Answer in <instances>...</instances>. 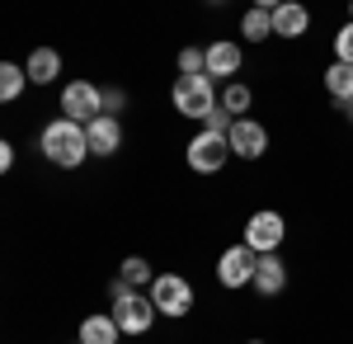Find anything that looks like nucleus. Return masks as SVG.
<instances>
[{
	"instance_id": "obj_4",
	"label": "nucleus",
	"mask_w": 353,
	"mask_h": 344,
	"mask_svg": "<svg viewBox=\"0 0 353 344\" xmlns=\"http://www.w3.org/2000/svg\"><path fill=\"white\" fill-rule=\"evenodd\" d=\"M151 302H156V312L170 321L189 316L193 312V283L184 274H156V283H151Z\"/></svg>"
},
{
	"instance_id": "obj_21",
	"label": "nucleus",
	"mask_w": 353,
	"mask_h": 344,
	"mask_svg": "<svg viewBox=\"0 0 353 344\" xmlns=\"http://www.w3.org/2000/svg\"><path fill=\"white\" fill-rule=\"evenodd\" d=\"M231 128H236V118H231V113H226V108H212V113H208V118H203V133H217V137H231Z\"/></svg>"
},
{
	"instance_id": "obj_9",
	"label": "nucleus",
	"mask_w": 353,
	"mask_h": 344,
	"mask_svg": "<svg viewBox=\"0 0 353 344\" xmlns=\"http://www.w3.org/2000/svg\"><path fill=\"white\" fill-rule=\"evenodd\" d=\"M226 146H231V156H241V160H259L269 151V128H264L259 118H236Z\"/></svg>"
},
{
	"instance_id": "obj_24",
	"label": "nucleus",
	"mask_w": 353,
	"mask_h": 344,
	"mask_svg": "<svg viewBox=\"0 0 353 344\" xmlns=\"http://www.w3.org/2000/svg\"><path fill=\"white\" fill-rule=\"evenodd\" d=\"M0 170H14V146L10 142H0Z\"/></svg>"
},
{
	"instance_id": "obj_7",
	"label": "nucleus",
	"mask_w": 353,
	"mask_h": 344,
	"mask_svg": "<svg viewBox=\"0 0 353 344\" xmlns=\"http://www.w3.org/2000/svg\"><path fill=\"white\" fill-rule=\"evenodd\" d=\"M254 269H259V255H254V250L241 240V245L221 250L217 278H221V288H250V283H254Z\"/></svg>"
},
{
	"instance_id": "obj_12",
	"label": "nucleus",
	"mask_w": 353,
	"mask_h": 344,
	"mask_svg": "<svg viewBox=\"0 0 353 344\" xmlns=\"http://www.w3.org/2000/svg\"><path fill=\"white\" fill-rule=\"evenodd\" d=\"M203 52H208V76L212 80H231L245 61L241 43H212V48H203Z\"/></svg>"
},
{
	"instance_id": "obj_1",
	"label": "nucleus",
	"mask_w": 353,
	"mask_h": 344,
	"mask_svg": "<svg viewBox=\"0 0 353 344\" xmlns=\"http://www.w3.org/2000/svg\"><path fill=\"white\" fill-rule=\"evenodd\" d=\"M38 146H43V156L52 160L57 170H76L90 156V133L81 123H71V118H52L43 128V137H38Z\"/></svg>"
},
{
	"instance_id": "obj_11",
	"label": "nucleus",
	"mask_w": 353,
	"mask_h": 344,
	"mask_svg": "<svg viewBox=\"0 0 353 344\" xmlns=\"http://www.w3.org/2000/svg\"><path fill=\"white\" fill-rule=\"evenodd\" d=\"M283 288H288V265H283V255H259L254 292H259V297H278Z\"/></svg>"
},
{
	"instance_id": "obj_22",
	"label": "nucleus",
	"mask_w": 353,
	"mask_h": 344,
	"mask_svg": "<svg viewBox=\"0 0 353 344\" xmlns=\"http://www.w3.org/2000/svg\"><path fill=\"white\" fill-rule=\"evenodd\" d=\"M334 61H349L353 66V24H344L334 33Z\"/></svg>"
},
{
	"instance_id": "obj_26",
	"label": "nucleus",
	"mask_w": 353,
	"mask_h": 344,
	"mask_svg": "<svg viewBox=\"0 0 353 344\" xmlns=\"http://www.w3.org/2000/svg\"><path fill=\"white\" fill-rule=\"evenodd\" d=\"M349 118H353V104H349Z\"/></svg>"
},
{
	"instance_id": "obj_27",
	"label": "nucleus",
	"mask_w": 353,
	"mask_h": 344,
	"mask_svg": "<svg viewBox=\"0 0 353 344\" xmlns=\"http://www.w3.org/2000/svg\"><path fill=\"white\" fill-rule=\"evenodd\" d=\"M349 15H353V5H349Z\"/></svg>"
},
{
	"instance_id": "obj_10",
	"label": "nucleus",
	"mask_w": 353,
	"mask_h": 344,
	"mask_svg": "<svg viewBox=\"0 0 353 344\" xmlns=\"http://www.w3.org/2000/svg\"><path fill=\"white\" fill-rule=\"evenodd\" d=\"M85 133H90V156H99V160L113 156V151L123 146V123H118V118H109V113H104V118H94Z\"/></svg>"
},
{
	"instance_id": "obj_13",
	"label": "nucleus",
	"mask_w": 353,
	"mask_h": 344,
	"mask_svg": "<svg viewBox=\"0 0 353 344\" xmlns=\"http://www.w3.org/2000/svg\"><path fill=\"white\" fill-rule=\"evenodd\" d=\"M306 28H311V10H306V5L283 0V5L273 10V33H278V38H301Z\"/></svg>"
},
{
	"instance_id": "obj_23",
	"label": "nucleus",
	"mask_w": 353,
	"mask_h": 344,
	"mask_svg": "<svg viewBox=\"0 0 353 344\" xmlns=\"http://www.w3.org/2000/svg\"><path fill=\"white\" fill-rule=\"evenodd\" d=\"M123 104H128V95H123L118 85H113V90H104V113H109V118H118V113H123Z\"/></svg>"
},
{
	"instance_id": "obj_16",
	"label": "nucleus",
	"mask_w": 353,
	"mask_h": 344,
	"mask_svg": "<svg viewBox=\"0 0 353 344\" xmlns=\"http://www.w3.org/2000/svg\"><path fill=\"white\" fill-rule=\"evenodd\" d=\"M273 10H278V0H259L254 10H245L241 33L250 38V43H264V38H273Z\"/></svg>"
},
{
	"instance_id": "obj_2",
	"label": "nucleus",
	"mask_w": 353,
	"mask_h": 344,
	"mask_svg": "<svg viewBox=\"0 0 353 344\" xmlns=\"http://www.w3.org/2000/svg\"><path fill=\"white\" fill-rule=\"evenodd\" d=\"M109 292H113V321L123 325V335H146V330L156 325V316H161V312H156L151 292H132L123 278H118Z\"/></svg>"
},
{
	"instance_id": "obj_6",
	"label": "nucleus",
	"mask_w": 353,
	"mask_h": 344,
	"mask_svg": "<svg viewBox=\"0 0 353 344\" xmlns=\"http://www.w3.org/2000/svg\"><path fill=\"white\" fill-rule=\"evenodd\" d=\"M283 236H288V222H283V212H254L250 222H245V245L254 250V255H278V245H283Z\"/></svg>"
},
{
	"instance_id": "obj_25",
	"label": "nucleus",
	"mask_w": 353,
	"mask_h": 344,
	"mask_svg": "<svg viewBox=\"0 0 353 344\" xmlns=\"http://www.w3.org/2000/svg\"><path fill=\"white\" fill-rule=\"evenodd\" d=\"M250 344H264V340H250Z\"/></svg>"
},
{
	"instance_id": "obj_3",
	"label": "nucleus",
	"mask_w": 353,
	"mask_h": 344,
	"mask_svg": "<svg viewBox=\"0 0 353 344\" xmlns=\"http://www.w3.org/2000/svg\"><path fill=\"white\" fill-rule=\"evenodd\" d=\"M170 99H174V108H179L184 118H198V123L221 104L217 80H212V76H179V80H174V90H170Z\"/></svg>"
},
{
	"instance_id": "obj_20",
	"label": "nucleus",
	"mask_w": 353,
	"mask_h": 344,
	"mask_svg": "<svg viewBox=\"0 0 353 344\" xmlns=\"http://www.w3.org/2000/svg\"><path fill=\"white\" fill-rule=\"evenodd\" d=\"M250 104H254V95H250V85H241V80H231V85L221 90V108H226L231 118H250Z\"/></svg>"
},
{
	"instance_id": "obj_19",
	"label": "nucleus",
	"mask_w": 353,
	"mask_h": 344,
	"mask_svg": "<svg viewBox=\"0 0 353 344\" xmlns=\"http://www.w3.org/2000/svg\"><path fill=\"white\" fill-rule=\"evenodd\" d=\"M118 278H123L132 292H141V288L151 292V283H156V274H151V265H146L141 255H128V260H123V269H118Z\"/></svg>"
},
{
	"instance_id": "obj_8",
	"label": "nucleus",
	"mask_w": 353,
	"mask_h": 344,
	"mask_svg": "<svg viewBox=\"0 0 353 344\" xmlns=\"http://www.w3.org/2000/svg\"><path fill=\"white\" fill-rule=\"evenodd\" d=\"M226 156H231V146H226V137H217V133H198L189 142V151H184L189 170H198V175H221Z\"/></svg>"
},
{
	"instance_id": "obj_5",
	"label": "nucleus",
	"mask_w": 353,
	"mask_h": 344,
	"mask_svg": "<svg viewBox=\"0 0 353 344\" xmlns=\"http://www.w3.org/2000/svg\"><path fill=\"white\" fill-rule=\"evenodd\" d=\"M61 118L90 128L94 118H104V90L90 85V80H71V85L61 90Z\"/></svg>"
},
{
	"instance_id": "obj_18",
	"label": "nucleus",
	"mask_w": 353,
	"mask_h": 344,
	"mask_svg": "<svg viewBox=\"0 0 353 344\" xmlns=\"http://www.w3.org/2000/svg\"><path fill=\"white\" fill-rule=\"evenodd\" d=\"M24 85H28L24 61H5V66H0V99H5V104H14V99L24 95Z\"/></svg>"
},
{
	"instance_id": "obj_14",
	"label": "nucleus",
	"mask_w": 353,
	"mask_h": 344,
	"mask_svg": "<svg viewBox=\"0 0 353 344\" xmlns=\"http://www.w3.org/2000/svg\"><path fill=\"white\" fill-rule=\"evenodd\" d=\"M118 335H123V325L113 321V312H94V316L81 321V340L76 344H118Z\"/></svg>"
},
{
	"instance_id": "obj_17",
	"label": "nucleus",
	"mask_w": 353,
	"mask_h": 344,
	"mask_svg": "<svg viewBox=\"0 0 353 344\" xmlns=\"http://www.w3.org/2000/svg\"><path fill=\"white\" fill-rule=\"evenodd\" d=\"M325 95L334 99V104H353V66L349 61H330V71H325Z\"/></svg>"
},
{
	"instance_id": "obj_15",
	"label": "nucleus",
	"mask_w": 353,
	"mask_h": 344,
	"mask_svg": "<svg viewBox=\"0 0 353 344\" xmlns=\"http://www.w3.org/2000/svg\"><path fill=\"white\" fill-rule=\"evenodd\" d=\"M28 71V85H52L57 76H61V57H57V48H33L24 61Z\"/></svg>"
}]
</instances>
